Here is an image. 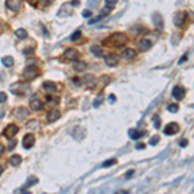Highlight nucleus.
<instances>
[{"label":"nucleus","instance_id":"46","mask_svg":"<svg viewBox=\"0 0 194 194\" xmlns=\"http://www.w3.org/2000/svg\"><path fill=\"white\" fill-rule=\"evenodd\" d=\"M78 4H79V1H78V0H74V1H73V5H78Z\"/></svg>","mask_w":194,"mask_h":194},{"label":"nucleus","instance_id":"45","mask_svg":"<svg viewBox=\"0 0 194 194\" xmlns=\"http://www.w3.org/2000/svg\"><path fill=\"white\" fill-rule=\"evenodd\" d=\"M88 1H89V3H92V5H96V3H97L96 0H88Z\"/></svg>","mask_w":194,"mask_h":194},{"label":"nucleus","instance_id":"5","mask_svg":"<svg viewBox=\"0 0 194 194\" xmlns=\"http://www.w3.org/2000/svg\"><path fill=\"white\" fill-rule=\"evenodd\" d=\"M186 20V13L185 12H177L173 17V25L180 27V26L184 25V22Z\"/></svg>","mask_w":194,"mask_h":194},{"label":"nucleus","instance_id":"3","mask_svg":"<svg viewBox=\"0 0 194 194\" xmlns=\"http://www.w3.org/2000/svg\"><path fill=\"white\" fill-rule=\"evenodd\" d=\"M63 58L69 60V61H76V60L79 58V52L76 49H74V48H69V49L65 51V53H63Z\"/></svg>","mask_w":194,"mask_h":194},{"label":"nucleus","instance_id":"37","mask_svg":"<svg viewBox=\"0 0 194 194\" xmlns=\"http://www.w3.org/2000/svg\"><path fill=\"white\" fill-rule=\"evenodd\" d=\"M186 145H188V141H186V140H181V141H180V146H181V148L186 146Z\"/></svg>","mask_w":194,"mask_h":194},{"label":"nucleus","instance_id":"35","mask_svg":"<svg viewBox=\"0 0 194 194\" xmlns=\"http://www.w3.org/2000/svg\"><path fill=\"white\" fill-rule=\"evenodd\" d=\"M91 16H92V12H91V10H84V12H83V17L88 18V17H91Z\"/></svg>","mask_w":194,"mask_h":194},{"label":"nucleus","instance_id":"40","mask_svg":"<svg viewBox=\"0 0 194 194\" xmlns=\"http://www.w3.org/2000/svg\"><path fill=\"white\" fill-rule=\"evenodd\" d=\"M14 145H16V141H14V140H12V141H10V145H9V150H12V149L14 148Z\"/></svg>","mask_w":194,"mask_h":194},{"label":"nucleus","instance_id":"36","mask_svg":"<svg viewBox=\"0 0 194 194\" xmlns=\"http://www.w3.org/2000/svg\"><path fill=\"white\" fill-rule=\"evenodd\" d=\"M117 1H118V0H106V4H107V5H111V7H113V5L117 4Z\"/></svg>","mask_w":194,"mask_h":194},{"label":"nucleus","instance_id":"43","mask_svg":"<svg viewBox=\"0 0 194 194\" xmlns=\"http://www.w3.org/2000/svg\"><path fill=\"white\" fill-rule=\"evenodd\" d=\"M144 148H145L144 144H137V146H136V149H144Z\"/></svg>","mask_w":194,"mask_h":194},{"label":"nucleus","instance_id":"11","mask_svg":"<svg viewBox=\"0 0 194 194\" xmlns=\"http://www.w3.org/2000/svg\"><path fill=\"white\" fill-rule=\"evenodd\" d=\"M172 96H173L176 100H181L182 97L185 96V89L181 88V87H175V88L172 89Z\"/></svg>","mask_w":194,"mask_h":194},{"label":"nucleus","instance_id":"20","mask_svg":"<svg viewBox=\"0 0 194 194\" xmlns=\"http://www.w3.org/2000/svg\"><path fill=\"white\" fill-rule=\"evenodd\" d=\"M1 62H3V65H4L5 68H10V66H13L14 60H13V57L8 56V57H3L1 58Z\"/></svg>","mask_w":194,"mask_h":194},{"label":"nucleus","instance_id":"21","mask_svg":"<svg viewBox=\"0 0 194 194\" xmlns=\"http://www.w3.org/2000/svg\"><path fill=\"white\" fill-rule=\"evenodd\" d=\"M21 160H22V158L18 154H14V155H12L10 157V159H9V162H10V165L12 166H18L21 163Z\"/></svg>","mask_w":194,"mask_h":194},{"label":"nucleus","instance_id":"22","mask_svg":"<svg viewBox=\"0 0 194 194\" xmlns=\"http://www.w3.org/2000/svg\"><path fill=\"white\" fill-rule=\"evenodd\" d=\"M36 182H39L38 177H35V176H30V177L27 179V182H26V185L24 186V189H26V188H30V186L35 185Z\"/></svg>","mask_w":194,"mask_h":194},{"label":"nucleus","instance_id":"42","mask_svg":"<svg viewBox=\"0 0 194 194\" xmlns=\"http://www.w3.org/2000/svg\"><path fill=\"white\" fill-rule=\"evenodd\" d=\"M109 101L113 102V104L115 102V96H114V95H110V96H109Z\"/></svg>","mask_w":194,"mask_h":194},{"label":"nucleus","instance_id":"49","mask_svg":"<svg viewBox=\"0 0 194 194\" xmlns=\"http://www.w3.org/2000/svg\"><path fill=\"white\" fill-rule=\"evenodd\" d=\"M30 1H35V0H30Z\"/></svg>","mask_w":194,"mask_h":194},{"label":"nucleus","instance_id":"6","mask_svg":"<svg viewBox=\"0 0 194 194\" xmlns=\"http://www.w3.org/2000/svg\"><path fill=\"white\" fill-rule=\"evenodd\" d=\"M17 132H18V127L16 124H9L4 131V136L7 139H13L17 135Z\"/></svg>","mask_w":194,"mask_h":194},{"label":"nucleus","instance_id":"2","mask_svg":"<svg viewBox=\"0 0 194 194\" xmlns=\"http://www.w3.org/2000/svg\"><path fill=\"white\" fill-rule=\"evenodd\" d=\"M22 75H24V78L26 80H32L39 75V70L36 68H34V66H29L27 69H25V71Z\"/></svg>","mask_w":194,"mask_h":194},{"label":"nucleus","instance_id":"33","mask_svg":"<svg viewBox=\"0 0 194 194\" xmlns=\"http://www.w3.org/2000/svg\"><path fill=\"white\" fill-rule=\"evenodd\" d=\"M158 141H159V136H154V137H151V139H150L149 144H150V145H157V144H158Z\"/></svg>","mask_w":194,"mask_h":194},{"label":"nucleus","instance_id":"48","mask_svg":"<svg viewBox=\"0 0 194 194\" xmlns=\"http://www.w3.org/2000/svg\"><path fill=\"white\" fill-rule=\"evenodd\" d=\"M0 31H1V22H0Z\"/></svg>","mask_w":194,"mask_h":194},{"label":"nucleus","instance_id":"18","mask_svg":"<svg viewBox=\"0 0 194 194\" xmlns=\"http://www.w3.org/2000/svg\"><path fill=\"white\" fill-rule=\"evenodd\" d=\"M14 115H16L17 118H25L26 115H27V109H26V107H18V109L14 111Z\"/></svg>","mask_w":194,"mask_h":194},{"label":"nucleus","instance_id":"25","mask_svg":"<svg viewBox=\"0 0 194 194\" xmlns=\"http://www.w3.org/2000/svg\"><path fill=\"white\" fill-rule=\"evenodd\" d=\"M91 52L95 56H97V57H100V56L102 54V51H101V48L100 47H96V46H93V47H91Z\"/></svg>","mask_w":194,"mask_h":194},{"label":"nucleus","instance_id":"28","mask_svg":"<svg viewBox=\"0 0 194 194\" xmlns=\"http://www.w3.org/2000/svg\"><path fill=\"white\" fill-rule=\"evenodd\" d=\"M153 121H154V127L158 129L160 127V118H159V115H154V117H153Z\"/></svg>","mask_w":194,"mask_h":194},{"label":"nucleus","instance_id":"7","mask_svg":"<svg viewBox=\"0 0 194 194\" xmlns=\"http://www.w3.org/2000/svg\"><path fill=\"white\" fill-rule=\"evenodd\" d=\"M35 144V137L34 135H31V133H27L25 137H24V141H22V145H24L25 149H30L32 148Z\"/></svg>","mask_w":194,"mask_h":194},{"label":"nucleus","instance_id":"41","mask_svg":"<svg viewBox=\"0 0 194 194\" xmlns=\"http://www.w3.org/2000/svg\"><path fill=\"white\" fill-rule=\"evenodd\" d=\"M4 150H5L4 145H0V157H1L3 154H4Z\"/></svg>","mask_w":194,"mask_h":194},{"label":"nucleus","instance_id":"16","mask_svg":"<svg viewBox=\"0 0 194 194\" xmlns=\"http://www.w3.org/2000/svg\"><path fill=\"white\" fill-rule=\"evenodd\" d=\"M43 89L47 92H54L57 89V87H56L53 82H46V83H43Z\"/></svg>","mask_w":194,"mask_h":194},{"label":"nucleus","instance_id":"26","mask_svg":"<svg viewBox=\"0 0 194 194\" xmlns=\"http://www.w3.org/2000/svg\"><path fill=\"white\" fill-rule=\"evenodd\" d=\"M74 68H75V70H84L85 68H87V63H85V62H79V61H76L75 65H74Z\"/></svg>","mask_w":194,"mask_h":194},{"label":"nucleus","instance_id":"13","mask_svg":"<svg viewBox=\"0 0 194 194\" xmlns=\"http://www.w3.org/2000/svg\"><path fill=\"white\" fill-rule=\"evenodd\" d=\"M137 44H139V48L141 51H148L149 48L151 47V42L150 40H148V39H140Z\"/></svg>","mask_w":194,"mask_h":194},{"label":"nucleus","instance_id":"34","mask_svg":"<svg viewBox=\"0 0 194 194\" xmlns=\"http://www.w3.org/2000/svg\"><path fill=\"white\" fill-rule=\"evenodd\" d=\"M5 101H7V95L4 92H0V104L5 102Z\"/></svg>","mask_w":194,"mask_h":194},{"label":"nucleus","instance_id":"29","mask_svg":"<svg viewBox=\"0 0 194 194\" xmlns=\"http://www.w3.org/2000/svg\"><path fill=\"white\" fill-rule=\"evenodd\" d=\"M115 163H117V160L115 159H107L105 163H102V167H110V166H113V165H115Z\"/></svg>","mask_w":194,"mask_h":194},{"label":"nucleus","instance_id":"12","mask_svg":"<svg viewBox=\"0 0 194 194\" xmlns=\"http://www.w3.org/2000/svg\"><path fill=\"white\" fill-rule=\"evenodd\" d=\"M153 21H154L155 27L158 29V30H162L163 29V18L160 17L159 13H155L154 16H153Z\"/></svg>","mask_w":194,"mask_h":194},{"label":"nucleus","instance_id":"10","mask_svg":"<svg viewBox=\"0 0 194 194\" xmlns=\"http://www.w3.org/2000/svg\"><path fill=\"white\" fill-rule=\"evenodd\" d=\"M60 117H61V113H60L58 110L53 109V110H49V113L47 114V121L48 122H56Z\"/></svg>","mask_w":194,"mask_h":194},{"label":"nucleus","instance_id":"9","mask_svg":"<svg viewBox=\"0 0 194 194\" xmlns=\"http://www.w3.org/2000/svg\"><path fill=\"white\" fill-rule=\"evenodd\" d=\"M105 62H106L107 66H113L114 68V66L118 65L119 58H118V56H115V54H107L106 58H105Z\"/></svg>","mask_w":194,"mask_h":194},{"label":"nucleus","instance_id":"4","mask_svg":"<svg viewBox=\"0 0 194 194\" xmlns=\"http://www.w3.org/2000/svg\"><path fill=\"white\" fill-rule=\"evenodd\" d=\"M5 5H7V8L13 10V12H18L20 8L22 7V0H7Z\"/></svg>","mask_w":194,"mask_h":194},{"label":"nucleus","instance_id":"19","mask_svg":"<svg viewBox=\"0 0 194 194\" xmlns=\"http://www.w3.org/2000/svg\"><path fill=\"white\" fill-rule=\"evenodd\" d=\"M128 135H129V137H131L132 140H139L141 136L144 135L141 131H136V129H131V131L128 132Z\"/></svg>","mask_w":194,"mask_h":194},{"label":"nucleus","instance_id":"31","mask_svg":"<svg viewBox=\"0 0 194 194\" xmlns=\"http://www.w3.org/2000/svg\"><path fill=\"white\" fill-rule=\"evenodd\" d=\"M101 102H102V96H98V97L96 98V101L93 102V106H95V107H98Z\"/></svg>","mask_w":194,"mask_h":194},{"label":"nucleus","instance_id":"23","mask_svg":"<svg viewBox=\"0 0 194 194\" xmlns=\"http://www.w3.org/2000/svg\"><path fill=\"white\" fill-rule=\"evenodd\" d=\"M16 36L18 39H21V40H24L27 38V31H26L25 29H18L17 31H16Z\"/></svg>","mask_w":194,"mask_h":194},{"label":"nucleus","instance_id":"39","mask_svg":"<svg viewBox=\"0 0 194 194\" xmlns=\"http://www.w3.org/2000/svg\"><path fill=\"white\" fill-rule=\"evenodd\" d=\"M24 53L25 54H32V53H34V49H25Z\"/></svg>","mask_w":194,"mask_h":194},{"label":"nucleus","instance_id":"15","mask_svg":"<svg viewBox=\"0 0 194 194\" xmlns=\"http://www.w3.org/2000/svg\"><path fill=\"white\" fill-rule=\"evenodd\" d=\"M30 107H31V110H34V111H38L40 110L43 107V102L40 101V100H32L31 102H30Z\"/></svg>","mask_w":194,"mask_h":194},{"label":"nucleus","instance_id":"47","mask_svg":"<svg viewBox=\"0 0 194 194\" xmlns=\"http://www.w3.org/2000/svg\"><path fill=\"white\" fill-rule=\"evenodd\" d=\"M1 171H3V167L0 166V175H1Z\"/></svg>","mask_w":194,"mask_h":194},{"label":"nucleus","instance_id":"38","mask_svg":"<svg viewBox=\"0 0 194 194\" xmlns=\"http://www.w3.org/2000/svg\"><path fill=\"white\" fill-rule=\"evenodd\" d=\"M133 176V171H128V172L126 173V179H129V177H132Z\"/></svg>","mask_w":194,"mask_h":194},{"label":"nucleus","instance_id":"8","mask_svg":"<svg viewBox=\"0 0 194 194\" xmlns=\"http://www.w3.org/2000/svg\"><path fill=\"white\" fill-rule=\"evenodd\" d=\"M179 129H180V127H179L177 123H170L165 127V133L166 135H175V133L179 132Z\"/></svg>","mask_w":194,"mask_h":194},{"label":"nucleus","instance_id":"1","mask_svg":"<svg viewBox=\"0 0 194 194\" xmlns=\"http://www.w3.org/2000/svg\"><path fill=\"white\" fill-rule=\"evenodd\" d=\"M110 43L115 47H122L127 43V38L124 34H121V32H115L110 36Z\"/></svg>","mask_w":194,"mask_h":194},{"label":"nucleus","instance_id":"30","mask_svg":"<svg viewBox=\"0 0 194 194\" xmlns=\"http://www.w3.org/2000/svg\"><path fill=\"white\" fill-rule=\"evenodd\" d=\"M80 35H82V32L79 31V30H78V31H75V32H74V34L71 35V40H73V42H75V40H78V39L80 38Z\"/></svg>","mask_w":194,"mask_h":194},{"label":"nucleus","instance_id":"24","mask_svg":"<svg viewBox=\"0 0 194 194\" xmlns=\"http://www.w3.org/2000/svg\"><path fill=\"white\" fill-rule=\"evenodd\" d=\"M111 8H113V7H111V5H107V4H106V7H104L102 10H101V12H100V16H101L102 18H104V17H106L107 14H109V13L111 12Z\"/></svg>","mask_w":194,"mask_h":194},{"label":"nucleus","instance_id":"44","mask_svg":"<svg viewBox=\"0 0 194 194\" xmlns=\"http://www.w3.org/2000/svg\"><path fill=\"white\" fill-rule=\"evenodd\" d=\"M184 61H186V56H182V57H181V60H180V61H179V63H182Z\"/></svg>","mask_w":194,"mask_h":194},{"label":"nucleus","instance_id":"14","mask_svg":"<svg viewBox=\"0 0 194 194\" xmlns=\"http://www.w3.org/2000/svg\"><path fill=\"white\" fill-rule=\"evenodd\" d=\"M123 58H127V60H131L133 57H136V51H133L132 48H127V49L123 51Z\"/></svg>","mask_w":194,"mask_h":194},{"label":"nucleus","instance_id":"17","mask_svg":"<svg viewBox=\"0 0 194 194\" xmlns=\"http://www.w3.org/2000/svg\"><path fill=\"white\" fill-rule=\"evenodd\" d=\"M84 83H85V85H87L88 88L95 87V84H96L95 76H93V75H87V76H84Z\"/></svg>","mask_w":194,"mask_h":194},{"label":"nucleus","instance_id":"27","mask_svg":"<svg viewBox=\"0 0 194 194\" xmlns=\"http://www.w3.org/2000/svg\"><path fill=\"white\" fill-rule=\"evenodd\" d=\"M54 0H40L39 1V4H40V7H43V8H46V7H49L52 3H53Z\"/></svg>","mask_w":194,"mask_h":194},{"label":"nucleus","instance_id":"32","mask_svg":"<svg viewBox=\"0 0 194 194\" xmlns=\"http://www.w3.org/2000/svg\"><path fill=\"white\" fill-rule=\"evenodd\" d=\"M168 110L171 111V113H176V111L179 110V105H176V104L173 105V104H172V105L168 106Z\"/></svg>","mask_w":194,"mask_h":194}]
</instances>
